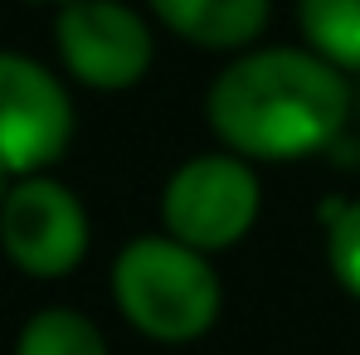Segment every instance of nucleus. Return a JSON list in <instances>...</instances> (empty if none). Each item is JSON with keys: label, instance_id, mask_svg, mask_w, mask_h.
<instances>
[{"label": "nucleus", "instance_id": "nucleus-8", "mask_svg": "<svg viewBox=\"0 0 360 355\" xmlns=\"http://www.w3.org/2000/svg\"><path fill=\"white\" fill-rule=\"evenodd\" d=\"M297 20L311 54L341 73H360V0H297Z\"/></svg>", "mask_w": 360, "mask_h": 355}, {"label": "nucleus", "instance_id": "nucleus-1", "mask_svg": "<svg viewBox=\"0 0 360 355\" xmlns=\"http://www.w3.org/2000/svg\"><path fill=\"white\" fill-rule=\"evenodd\" d=\"M214 136L253 161L326 151L351 117V83L311 49H258L234 59L210 88Z\"/></svg>", "mask_w": 360, "mask_h": 355}, {"label": "nucleus", "instance_id": "nucleus-2", "mask_svg": "<svg viewBox=\"0 0 360 355\" xmlns=\"http://www.w3.org/2000/svg\"><path fill=\"white\" fill-rule=\"evenodd\" d=\"M122 316L151 341H195L219 316V278L210 258L171 234L131 238L112 263Z\"/></svg>", "mask_w": 360, "mask_h": 355}, {"label": "nucleus", "instance_id": "nucleus-12", "mask_svg": "<svg viewBox=\"0 0 360 355\" xmlns=\"http://www.w3.org/2000/svg\"><path fill=\"white\" fill-rule=\"evenodd\" d=\"M63 5H68V0H63Z\"/></svg>", "mask_w": 360, "mask_h": 355}, {"label": "nucleus", "instance_id": "nucleus-9", "mask_svg": "<svg viewBox=\"0 0 360 355\" xmlns=\"http://www.w3.org/2000/svg\"><path fill=\"white\" fill-rule=\"evenodd\" d=\"M15 355H108V341L83 311L49 306V311L25 321V331L15 341Z\"/></svg>", "mask_w": 360, "mask_h": 355}, {"label": "nucleus", "instance_id": "nucleus-3", "mask_svg": "<svg viewBox=\"0 0 360 355\" xmlns=\"http://www.w3.org/2000/svg\"><path fill=\"white\" fill-rule=\"evenodd\" d=\"M161 219H166V234L200 253L239 243L258 219V180L248 161L243 156L185 161L161 195Z\"/></svg>", "mask_w": 360, "mask_h": 355}, {"label": "nucleus", "instance_id": "nucleus-6", "mask_svg": "<svg viewBox=\"0 0 360 355\" xmlns=\"http://www.w3.org/2000/svg\"><path fill=\"white\" fill-rule=\"evenodd\" d=\"M59 54L83 88L122 93L151 68V30L117 0H68L59 10Z\"/></svg>", "mask_w": 360, "mask_h": 355}, {"label": "nucleus", "instance_id": "nucleus-7", "mask_svg": "<svg viewBox=\"0 0 360 355\" xmlns=\"http://www.w3.org/2000/svg\"><path fill=\"white\" fill-rule=\"evenodd\" d=\"M151 10L200 49H243L268 25V0H151Z\"/></svg>", "mask_w": 360, "mask_h": 355}, {"label": "nucleus", "instance_id": "nucleus-10", "mask_svg": "<svg viewBox=\"0 0 360 355\" xmlns=\"http://www.w3.org/2000/svg\"><path fill=\"white\" fill-rule=\"evenodd\" d=\"M321 219H326V263H331L336 283L351 297H360V200L321 205Z\"/></svg>", "mask_w": 360, "mask_h": 355}, {"label": "nucleus", "instance_id": "nucleus-4", "mask_svg": "<svg viewBox=\"0 0 360 355\" xmlns=\"http://www.w3.org/2000/svg\"><path fill=\"white\" fill-rule=\"evenodd\" d=\"M0 248L30 278H63L88 253V214L78 195L44 176H25L0 205Z\"/></svg>", "mask_w": 360, "mask_h": 355}, {"label": "nucleus", "instance_id": "nucleus-5", "mask_svg": "<svg viewBox=\"0 0 360 355\" xmlns=\"http://www.w3.org/2000/svg\"><path fill=\"white\" fill-rule=\"evenodd\" d=\"M73 141V103L59 78L34 59L0 54V166L34 176Z\"/></svg>", "mask_w": 360, "mask_h": 355}, {"label": "nucleus", "instance_id": "nucleus-11", "mask_svg": "<svg viewBox=\"0 0 360 355\" xmlns=\"http://www.w3.org/2000/svg\"><path fill=\"white\" fill-rule=\"evenodd\" d=\"M10 180H15V171H10V166H0V205H5V200H10V190H15Z\"/></svg>", "mask_w": 360, "mask_h": 355}]
</instances>
